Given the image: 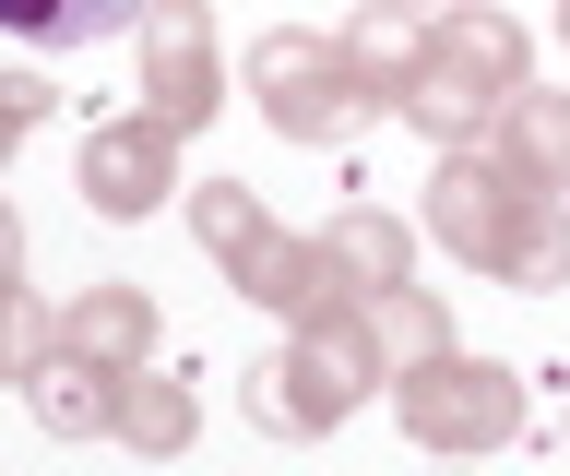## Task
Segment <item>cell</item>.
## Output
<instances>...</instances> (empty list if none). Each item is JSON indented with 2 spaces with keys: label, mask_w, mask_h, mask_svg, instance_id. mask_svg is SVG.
Returning <instances> with one entry per match:
<instances>
[{
  "label": "cell",
  "mask_w": 570,
  "mask_h": 476,
  "mask_svg": "<svg viewBox=\"0 0 570 476\" xmlns=\"http://www.w3.org/2000/svg\"><path fill=\"white\" fill-rule=\"evenodd\" d=\"M416 226H428L452 262H475L488 286H511V298L570 286V191H534L499 144H440Z\"/></svg>",
  "instance_id": "obj_1"
},
{
  "label": "cell",
  "mask_w": 570,
  "mask_h": 476,
  "mask_svg": "<svg viewBox=\"0 0 570 476\" xmlns=\"http://www.w3.org/2000/svg\"><path fill=\"white\" fill-rule=\"evenodd\" d=\"M534 84V37L499 12V0H452L416 25V72H404V108L428 144H488V119Z\"/></svg>",
  "instance_id": "obj_2"
},
{
  "label": "cell",
  "mask_w": 570,
  "mask_h": 476,
  "mask_svg": "<svg viewBox=\"0 0 570 476\" xmlns=\"http://www.w3.org/2000/svg\"><path fill=\"white\" fill-rule=\"evenodd\" d=\"M190 239H203L214 274H226L249 310H274L285 333H297V322H333V310H368V298L345 286V262L321 251V239H285L274 203H262L249 179H203V191H190Z\"/></svg>",
  "instance_id": "obj_3"
},
{
  "label": "cell",
  "mask_w": 570,
  "mask_h": 476,
  "mask_svg": "<svg viewBox=\"0 0 570 476\" xmlns=\"http://www.w3.org/2000/svg\"><path fill=\"white\" fill-rule=\"evenodd\" d=\"M381 381H392V369H381V346H368V310H333V322H297L274 358H249V394L238 405H249L262 440H333Z\"/></svg>",
  "instance_id": "obj_4"
},
{
  "label": "cell",
  "mask_w": 570,
  "mask_h": 476,
  "mask_svg": "<svg viewBox=\"0 0 570 476\" xmlns=\"http://www.w3.org/2000/svg\"><path fill=\"white\" fill-rule=\"evenodd\" d=\"M249 108L274 119L285 144H356L368 119H392L381 96H368V72L345 60V37H321V25H274V37L249 48Z\"/></svg>",
  "instance_id": "obj_5"
},
{
  "label": "cell",
  "mask_w": 570,
  "mask_h": 476,
  "mask_svg": "<svg viewBox=\"0 0 570 476\" xmlns=\"http://www.w3.org/2000/svg\"><path fill=\"white\" fill-rule=\"evenodd\" d=\"M392 429L440 453V465H475V453H511L523 440V369L511 358H428V369H392Z\"/></svg>",
  "instance_id": "obj_6"
},
{
  "label": "cell",
  "mask_w": 570,
  "mask_h": 476,
  "mask_svg": "<svg viewBox=\"0 0 570 476\" xmlns=\"http://www.w3.org/2000/svg\"><path fill=\"white\" fill-rule=\"evenodd\" d=\"M142 108L167 119V132H203L226 108V48H214V0H142Z\"/></svg>",
  "instance_id": "obj_7"
},
{
  "label": "cell",
  "mask_w": 570,
  "mask_h": 476,
  "mask_svg": "<svg viewBox=\"0 0 570 476\" xmlns=\"http://www.w3.org/2000/svg\"><path fill=\"white\" fill-rule=\"evenodd\" d=\"M178 144H190V132H167L155 108H142V119H96V132H83V155H71L83 215H107V226L167 215V203H178Z\"/></svg>",
  "instance_id": "obj_8"
},
{
  "label": "cell",
  "mask_w": 570,
  "mask_h": 476,
  "mask_svg": "<svg viewBox=\"0 0 570 476\" xmlns=\"http://www.w3.org/2000/svg\"><path fill=\"white\" fill-rule=\"evenodd\" d=\"M60 346L96 369H155V346H167V322H155V298L131 286V274H96V286L60 298Z\"/></svg>",
  "instance_id": "obj_9"
},
{
  "label": "cell",
  "mask_w": 570,
  "mask_h": 476,
  "mask_svg": "<svg viewBox=\"0 0 570 476\" xmlns=\"http://www.w3.org/2000/svg\"><path fill=\"white\" fill-rule=\"evenodd\" d=\"M119 381H131V369H96V358H71V346H48V358H36L12 394H24V417H36L48 440H107V417H119Z\"/></svg>",
  "instance_id": "obj_10"
},
{
  "label": "cell",
  "mask_w": 570,
  "mask_h": 476,
  "mask_svg": "<svg viewBox=\"0 0 570 476\" xmlns=\"http://www.w3.org/2000/svg\"><path fill=\"white\" fill-rule=\"evenodd\" d=\"M107 440H119V453H142V465H178V453L203 440V394H190V369H167V358L131 369V381H119Z\"/></svg>",
  "instance_id": "obj_11"
},
{
  "label": "cell",
  "mask_w": 570,
  "mask_h": 476,
  "mask_svg": "<svg viewBox=\"0 0 570 476\" xmlns=\"http://www.w3.org/2000/svg\"><path fill=\"white\" fill-rule=\"evenodd\" d=\"M416 239H428V226L381 215V203H345V215L321 226V251L345 262V286H356V298H392V286H416Z\"/></svg>",
  "instance_id": "obj_12"
},
{
  "label": "cell",
  "mask_w": 570,
  "mask_h": 476,
  "mask_svg": "<svg viewBox=\"0 0 570 476\" xmlns=\"http://www.w3.org/2000/svg\"><path fill=\"white\" fill-rule=\"evenodd\" d=\"M488 144L511 155L534 191H570V84H523V96L488 119Z\"/></svg>",
  "instance_id": "obj_13"
},
{
  "label": "cell",
  "mask_w": 570,
  "mask_h": 476,
  "mask_svg": "<svg viewBox=\"0 0 570 476\" xmlns=\"http://www.w3.org/2000/svg\"><path fill=\"white\" fill-rule=\"evenodd\" d=\"M119 25H142V0H0V37L12 48H96Z\"/></svg>",
  "instance_id": "obj_14"
},
{
  "label": "cell",
  "mask_w": 570,
  "mask_h": 476,
  "mask_svg": "<svg viewBox=\"0 0 570 476\" xmlns=\"http://www.w3.org/2000/svg\"><path fill=\"white\" fill-rule=\"evenodd\" d=\"M368 346H381V369H428V358H452L463 333L428 286H392V298H368Z\"/></svg>",
  "instance_id": "obj_15"
},
{
  "label": "cell",
  "mask_w": 570,
  "mask_h": 476,
  "mask_svg": "<svg viewBox=\"0 0 570 476\" xmlns=\"http://www.w3.org/2000/svg\"><path fill=\"white\" fill-rule=\"evenodd\" d=\"M416 25H428V12H392V0H368V12L345 25V60L368 72V96H381V108H404V72H416Z\"/></svg>",
  "instance_id": "obj_16"
},
{
  "label": "cell",
  "mask_w": 570,
  "mask_h": 476,
  "mask_svg": "<svg viewBox=\"0 0 570 476\" xmlns=\"http://www.w3.org/2000/svg\"><path fill=\"white\" fill-rule=\"evenodd\" d=\"M48 346H60V310H36L24 286H0V381H24Z\"/></svg>",
  "instance_id": "obj_17"
},
{
  "label": "cell",
  "mask_w": 570,
  "mask_h": 476,
  "mask_svg": "<svg viewBox=\"0 0 570 476\" xmlns=\"http://www.w3.org/2000/svg\"><path fill=\"white\" fill-rule=\"evenodd\" d=\"M36 119H48V84H36V72H0V167H12V144H24Z\"/></svg>",
  "instance_id": "obj_18"
},
{
  "label": "cell",
  "mask_w": 570,
  "mask_h": 476,
  "mask_svg": "<svg viewBox=\"0 0 570 476\" xmlns=\"http://www.w3.org/2000/svg\"><path fill=\"white\" fill-rule=\"evenodd\" d=\"M0 286H24V215L0 203Z\"/></svg>",
  "instance_id": "obj_19"
},
{
  "label": "cell",
  "mask_w": 570,
  "mask_h": 476,
  "mask_svg": "<svg viewBox=\"0 0 570 476\" xmlns=\"http://www.w3.org/2000/svg\"><path fill=\"white\" fill-rule=\"evenodd\" d=\"M392 12H452V0H392Z\"/></svg>",
  "instance_id": "obj_20"
},
{
  "label": "cell",
  "mask_w": 570,
  "mask_h": 476,
  "mask_svg": "<svg viewBox=\"0 0 570 476\" xmlns=\"http://www.w3.org/2000/svg\"><path fill=\"white\" fill-rule=\"evenodd\" d=\"M559 48H570V0H559Z\"/></svg>",
  "instance_id": "obj_21"
}]
</instances>
